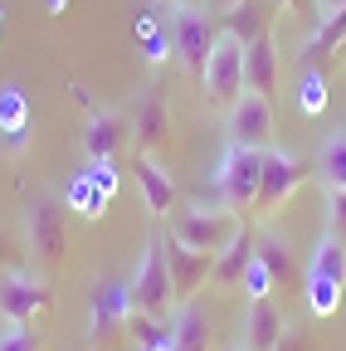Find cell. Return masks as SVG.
Here are the masks:
<instances>
[{
	"label": "cell",
	"mask_w": 346,
	"mask_h": 351,
	"mask_svg": "<svg viewBox=\"0 0 346 351\" xmlns=\"http://www.w3.org/2000/svg\"><path fill=\"white\" fill-rule=\"evenodd\" d=\"M127 122H132V137H137L142 156H156L171 142V108H166L156 83H142L132 93V112H127Z\"/></svg>",
	"instance_id": "cell-11"
},
{
	"label": "cell",
	"mask_w": 346,
	"mask_h": 351,
	"mask_svg": "<svg viewBox=\"0 0 346 351\" xmlns=\"http://www.w3.org/2000/svg\"><path fill=\"white\" fill-rule=\"evenodd\" d=\"M132 313H147V317L176 313V288H171V263H166V239L161 234L147 239L142 263L132 274Z\"/></svg>",
	"instance_id": "cell-7"
},
{
	"label": "cell",
	"mask_w": 346,
	"mask_h": 351,
	"mask_svg": "<svg viewBox=\"0 0 346 351\" xmlns=\"http://www.w3.org/2000/svg\"><path fill=\"white\" fill-rule=\"evenodd\" d=\"M166 239V263H171V288H176V307L181 302H190L205 283H210V274H214V254H195V249H186V244H176L171 234H161Z\"/></svg>",
	"instance_id": "cell-14"
},
{
	"label": "cell",
	"mask_w": 346,
	"mask_h": 351,
	"mask_svg": "<svg viewBox=\"0 0 346 351\" xmlns=\"http://www.w3.org/2000/svg\"><path fill=\"white\" fill-rule=\"evenodd\" d=\"M254 249H258V258L269 263L273 283H288V274H293V249H288V239L273 234V230H264V234H254Z\"/></svg>",
	"instance_id": "cell-23"
},
{
	"label": "cell",
	"mask_w": 346,
	"mask_h": 351,
	"mask_svg": "<svg viewBox=\"0 0 346 351\" xmlns=\"http://www.w3.org/2000/svg\"><path fill=\"white\" fill-rule=\"evenodd\" d=\"M258 181H264V152H254V147H225L220 171H214L220 205L249 210V205L258 200Z\"/></svg>",
	"instance_id": "cell-9"
},
{
	"label": "cell",
	"mask_w": 346,
	"mask_h": 351,
	"mask_svg": "<svg viewBox=\"0 0 346 351\" xmlns=\"http://www.w3.org/2000/svg\"><path fill=\"white\" fill-rule=\"evenodd\" d=\"M127 137H132V122L122 108H88L83 117V156L88 161H112Z\"/></svg>",
	"instance_id": "cell-13"
},
{
	"label": "cell",
	"mask_w": 346,
	"mask_h": 351,
	"mask_svg": "<svg viewBox=\"0 0 346 351\" xmlns=\"http://www.w3.org/2000/svg\"><path fill=\"white\" fill-rule=\"evenodd\" d=\"M210 313H205V302L190 298L181 302L176 313H171V351H210Z\"/></svg>",
	"instance_id": "cell-18"
},
{
	"label": "cell",
	"mask_w": 346,
	"mask_h": 351,
	"mask_svg": "<svg viewBox=\"0 0 346 351\" xmlns=\"http://www.w3.org/2000/svg\"><path fill=\"white\" fill-rule=\"evenodd\" d=\"M142 49H147V64H166V59H171V34H166V25L142 39Z\"/></svg>",
	"instance_id": "cell-30"
},
{
	"label": "cell",
	"mask_w": 346,
	"mask_h": 351,
	"mask_svg": "<svg viewBox=\"0 0 346 351\" xmlns=\"http://www.w3.org/2000/svg\"><path fill=\"white\" fill-rule=\"evenodd\" d=\"M83 171L93 176V186H98L103 195H117V171H112V161H88Z\"/></svg>",
	"instance_id": "cell-31"
},
{
	"label": "cell",
	"mask_w": 346,
	"mask_h": 351,
	"mask_svg": "<svg viewBox=\"0 0 346 351\" xmlns=\"http://www.w3.org/2000/svg\"><path fill=\"white\" fill-rule=\"evenodd\" d=\"M273 351H308V337H302V327L288 322V332H283V341H278Z\"/></svg>",
	"instance_id": "cell-34"
},
{
	"label": "cell",
	"mask_w": 346,
	"mask_h": 351,
	"mask_svg": "<svg viewBox=\"0 0 346 351\" xmlns=\"http://www.w3.org/2000/svg\"><path fill=\"white\" fill-rule=\"evenodd\" d=\"M45 10H49V15H64V10H69V0H45Z\"/></svg>",
	"instance_id": "cell-37"
},
{
	"label": "cell",
	"mask_w": 346,
	"mask_h": 351,
	"mask_svg": "<svg viewBox=\"0 0 346 351\" xmlns=\"http://www.w3.org/2000/svg\"><path fill=\"white\" fill-rule=\"evenodd\" d=\"M127 337H132V346H171V317L132 313L127 317Z\"/></svg>",
	"instance_id": "cell-25"
},
{
	"label": "cell",
	"mask_w": 346,
	"mask_h": 351,
	"mask_svg": "<svg viewBox=\"0 0 346 351\" xmlns=\"http://www.w3.org/2000/svg\"><path fill=\"white\" fill-rule=\"evenodd\" d=\"M108 200H112V195H103V191L93 186V176L83 171V166L69 176V186H64V205H69L73 215H83V219H103Z\"/></svg>",
	"instance_id": "cell-22"
},
{
	"label": "cell",
	"mask_w": 346,
	"mask_h": 351,
	"mask_svg": "<svg viewBox=\"0 0 346 351\" xmlns=\"http://www.w3.org/2000/svg\"><path fill=\"white\" fill-rule=\"evenodd\" d=\"M278 69H283V59H278V39H273V29L269 34H258L254 44H244V93H258V98H278Z\"/></svg>",
	"instance_id": "cell-15"
},
{
	"label": "cell",
	"mask_w": 346,
	"mask_h": 351,
	"mask_svg": "<svg viewBox=\"0 0 346 351\" xmlns=\"http://www.w3.org/2000/svg\"><path fill=\"white\" fill-rule=\"evenodd\" d=\"M0 147H5V156H10V161H15V156H25V152H29V127L5 132V137H0Z\"/></svg>",
	"instance_id": "cell-33"
},
{
	"label": "cell",
	"mask_w": 346,
	"mask_h": 351,
	"mask_svg": "<svg viewBox=\"0 0 346 351\" xmlns=\"http://www.w3.org/2000/svg\"><path fill=\"white\" fill-rule=\"evenodd\" d=\"M288 332V317L278 313L273 298H254L244 307V322H239V346L244 351H273Z\"/></svg>",
	"instance_id": "cell-16"
},
{
	"label": "cell",
	"mask_w": 346,
	"mask_h": 351,
	"mask_svg": "<svg viewBox=\"0 0 346 351\" xmlns=\"http://www.w3.org/2000/svg\"><path fill=\"white\" fill-rule=\"evenodd\" d=\"M341 5H346V0H317V20H327V15L341 10Z\"/></svg>",
	"instance_id": "cell-36"
},
{
	"label": "cell",
	"mask_w": 346,
	"mask_h": 351,
	"mask_svg": "<svg viewBox=\"0 0 346 351\" xmlns=\"http://www.w3.org/2000/svg\"><path fill=\"white\" fill-rule=\"evenodd\" d=\"M0 263H5V244H0Z\"/></svg>",
	"instance_id": "cell-41"
},
{
	"label": "cell",
	"mask_w": 346,
	"mask_h": 351,
	"mask_svg": "<svg viewBox=\"0 0 346 351\" xmlns=\"http://www.w3.org/2000/svg\"><path fill=\"white\" fill-rule=\"evenodd\" d=\"M341 293H346V239L322 230V239L312 244V258H308V313L336 317Z\"/></svg>",
	"instance_id": "cell-1"
},
{
	"label": "cell",
	"mask_w": 346,
	"mask_h": 351,
	"mask_svg": "<svg viewBox=\"0 0 346 351\" xmlns=\"http://www.w3.org/2000/svg\"><path fill=\"white\" fill-rule=\"evenodd\" d=\"M317 181H322V191H346V127H336V132L322 137Z\"/></svg>",
	"instance_id": "cell-21"
},
{
	"label": "cell",
	"mask_w": 346,
	"mask_h": 351,
	"mask_svg": "<svg viewBox=\"0 0 346 351\" xmlns=\"http://www.w3.org/2000/svg\"><path fill=\"white\" fill-rule=\"evenodd\" d=\"M230 351H244V346H239V341H234V346H230Z\"/></svg>",
	"instance_id": "cell-42"
},
{
	"label": "cell",
	"mask_w": 346,
	"mask_h": 351,
	"mask_svg": "<svg viewBox=\"0 0 346 351\" xmlns=\"http://www.w3.org/2000/svg\"><path fill=\"white\" fill-rule=\"evenodd\" d=\"M336 64H346V44H341V49H336Z\"/></svg>",
	"instance_id": "cell-38"
},
{
	"label": "cell",
	"mask_w": 346,
	"mask_h": 351,
	"mask_svg": "<svg viewBox=\"0 0 346 351\" xmlns=\"http://www.w3.org/2000/svg\"><path fill=\"white\" fill-rule=\"evenodd\" d=\"M127 317H132V278H98L88 288V346L108 351L127 332Z\"/></svg>",
	"instance_id": "cell-5"
},
{
	"label": "cell",
	"mask_w": 346,
	"mask_h": 351,
	"mask_svg": "<svg viewBox=\"0 0 346 351\" xmlns=\"http://www.w3.org/2000/svg\"><path fill=\"white\" fill-rule=\"evenodd\" d=\"M322 205H327V230L346 239V191H322Z\"/></svg>",
	"instance_id": "cell-29"
},
{
	"label": "cell",
	"mask_w": 346,
	"mask_h": 351,
	"mask_svg": "<svg viewBox=\"0 0 346 351\" xmlns=\"http://www.w3.org/2000/svg\"><path fill=\"white\" fill-rule=\"evenodd\" d=\"M176 5H190V0H176Z\"/></svg>",
	"instance_id": "cell-43"
},
{
	"label": "cell",
	"mask_w": 346,
	"mask_h": 351,
	"mask_svg": "<svg viewBox=\"0 0 346 351\" xmlns=\"http://www.w3.org/2000/svg\"><path fill=\"white\" fill-rule=\"evenodd\" d=\"M64 195L45 191V195H34L29 210H25V234H29V254L39 258V269H64V254H69V225H64Z\"/></svg>",
	"instance_id": "cell-4"
},
{
	"label": "cell",
	"mask_w": 346,
	"mask_h": 351,
	"mask_svg": "<svg viewBox=\"0 0 346 351\" xmlns=\"http://www.w3.org/2000/svg\"><path fill=\"white\" fill-rule=\"evenodd\" d=\"M278 283H273V274H269V263L258 258V249H254V258H249V269H244V283H239V293L254 302V298H269Z\"/></svg>",
	"instance_id": "cell-27"
},
{
	"label": "cell",
	"mask_w": 346,
	"mask_h": 351,
	"mask_svg": "<svg viewBox=\"0 0 346 351\" xmlns=\"http://www.w3.org/2000/svg\"><path fill=\"white\" fill-rule=\"evenodd\" d=\"M0 351H45V337L29 322H5L0 327Z\"/></svg>",
	"instance_id": "cell-28"
},
{
	"label": "cell",
	"mask_w": 346,
	"mask_h": 351,
	"mask_svg": "<svg viewBox=\"0 0 346 351\" xmlns=\"http://www.w3.org/2000/svg\"><path fill=\"white\" fill-rule=\"evenodd\" d=\"M0 29H5V5H0Z\"/></svg>",
	"instance_id": "cell-40"
},
{
	"label": "cell",
	"mask_w": 346,
	"mask_h": 351,
	"mask_svg": "<svg viewBox=\"0 0 346 351\" xmlns=\"http://www.w3.org/2000/svg\"><path fill=\"white\" fill-rule=\"evenodd\" d=\"M132 176H137V186H142V200L156 219H171L176 215V181H171V171L156 161V156H132Z\"/></svg>",
	"instance_id": "cell-17"
},
{
	"label": "cell",
	"mask_w": 346,
	"mask_h": 351,
	"mask_svg": "<svg viewBox=\"0 0 346 351\" xmlns=\"http://www.w3.org/2000/svg\"><path fill=\"white\" fill-rule=\"evenodd\" d=\"M137 351H171V346H137Z\"/></svg>",
	"instance_id": "cell-39"
},
{
	"label": "cell",
	"mask_w": 346,
	"mask_h": 351,
	"mask_svg": "<svg viewBox=\"0 0 346 351\" xmlns=\"http://www.w3.org/2000/svg\"><path fill=\"white\" fill-rule=\"evenodd\" d=\"M239 230H244V219H239V210H230V205H220V210L190 205V210H176V215H171V239L186 244V249H195V254H214V258L234 244Z\"/></svg>",
	"instance_id": "cell-2"
},
{
	"label": "cell",
	"mask_w": 346,
	"mask_h": 351,
	"mask_svg": "<svg viewBox=\"0 0 346 351\" xmlns=\"http://www.w3.org/2000/svg\"><path fill=\"white\" fill-rule=\"evenodd\" d=\"M20 127H29V98H25L20 83H5L0 88V137L20 132Z\"/></svg>",
	"instance_id": "cell-24"
},
{
	"label": "cell",
	"mask_w": 346,
	"mask_h": 351,
	"mask_svg": "<svg viewBox=\"0 0 346 351\" xmlns=\"http://www.w3.org/2000/svg\"><path fill=\"white\" fill-rule=\"evenodd\" d=\"M249 258H254V234H249V225L234 234V244L214 258V274H210V283L214 288H239L244 283V269H249Z\"/></svg>",
	"instance_id": "cell-20"
},
{
	"label": "cell",
	"mask_w": 346,
	"mask_h": 351,
	"mask_svg": "<svg viewBox=\"0 0 346 351\" xmlns=\"http://www.w3.org/2000/svg\"><path fill=\"white\" fill-rule=\"evenodd\" d=\"M273 15H278L273 0H239L234 10L220 15V29L234 34L239 44H254L258 34H269V29H273Z\"/></svg>",
	"instance_id": "cell-19"
},
{
	"label": "cell",
	"mask_w": 346,
	"mask_h": 351,
	"mask_svg": "<svg viewBox=\"0 0 346 351\" xmlns=\"http://www.w3.org/2000/svg\"><path fill=\"white\" fill-rule=\"evenodd\" d=\"M308 176H312V166L302 161V156L269 147V152H264V181H258V200L249 205V215L258 219V225H269V219L297 195V186L308 181Z\"/></svg>",
	"instance_id": "cell-8"
},
{
	"label": "cell",
	"mask_w": 346,
	"mask_h": 351,
	"mask_svg": "<svg viewBox=\"0 0 346 351\" xmlns=\"http://www.w3.org/2000/svg\"><path fill=\"white\" fill-rule=\"evenodd\" d=\"M297 108H302V117H322V112H327V73H322V69H302Z\"/></svg>",
	"instance_id": "cell-26"
},
{
	"label": "cell",
	"mask_w": 346,
	"mask_h": 351,
	"mask_svg": "<svg viewBox=\"0 0 346 351\" xmlns=\"http://www.w3.org/2000/svg\"><path fill=\"white\" fill-rule=\"evenodd\" d=\"M49 302H54V293L45 278L5 269V278H0V322H34Z\"/></svg>",
	"instance_id": "cell-12"
},
{
	"label": "cell",
	"mask_w": 346,
	"mask_h": 351,
	"mask_svg": "<svg viewBox=\"0 0 346 351\" xmlns=\"http://www.w3.org/2000/svg\"><path fill=\"white\" fill-rule=\"evenodd\" d=\"M278 10H293L297 20H308L312 29H317V0H273Z\"/></svg>",
	"instance_id": "cell-32"
},
{
	"label": "cell",
	"mask_w": 346,
	"mask_h": 351,
	"mask_svg": "<svg viewBox=\"0 0 346 351\" xmlns=\"http://www.w3.org/2000/svg\"><path fill=\"white\" fill-rule=\"evenodd\" d=\"M200 88H205V103L220 117L244 98V44L234 34L220 29V39H214V49H210V59L200 69Z\"/></svg>",
	"instance_id": "cell-6"
},
{
	"label": "cell",
	"mask_w": 346,
	"mask_h": 351,
	"mask_svg": "<svg viewBox=\"0 0 346 351\" xmlns=\"http://www.w3.org/2000/svg\"><path fill=\"white\" fill-rule=\"evenodd\" d=\"M200 5H205L210 15H225V10H234V5H239V0H200Z\"/></svg>",
	"instance_id": "cell-35"
},
{
	"label": "cell",
	"mask_w": 346,
	"mask_h": 351,
	"mask_svg": "<svg viewBox=\"0 0 346 351\" xmlns=\"http://www.w3.org/2000/svg\"><path fill=\"white\" fill-rule=\"evenodd\" d=\"M273 103L258 98V93H244L230 112H225V142L230 147H254V152H269L273 147Z\"/></svg>",
	"instance_id": "cell-10"
},
{
	"label": "cell",
	"mask_w": 346,
	"mask_h": 351,
	"mask_svg": "<svg viewBox=\"0 0 346 351\" xmlns=\"http://www.w3.org/2000/svg\"><path fill=\"white\" fill-rule=\"evenodd\" d=\"M166 34H171V59L186 73H200L214 39H220V15H210L205 5H176L166 20Z\"/></svg>",
	"instance_id": "cell-3"
}]
</instances>
